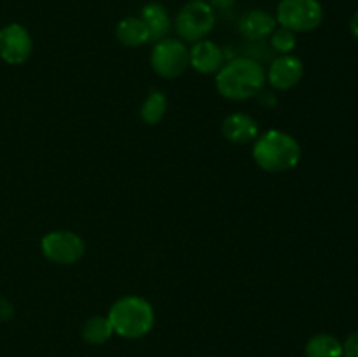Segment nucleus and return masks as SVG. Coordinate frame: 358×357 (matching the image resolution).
<instances>
[{
	"mask_svg": "<svg viewBox=\"0 0 358 357\" xmlns=\"http://www.w3.org/2000/svg\"><path fill=\"white\" fill-rule=\"evenodd\" d=\"M217 91L224 98L243 102L262 93L266 84V72L255 59L240 56L224 63L215 77Z\"/></svg>",
	"mask_w": 358,
	"mask_h": 357,
	"instance_id": "obj_1",
	"label": "nucleus"
},
{
	"mask_svg": "<svg viewBox=\"0 0 358 357\" xmlns=\"http://www.w3.org/2000/svg\"><path fill=\"white\" fill-rule=\"evenodd\" d=\"M234 2H236V0H208V4L213 7V9H220V10L229 9V7L234 6Z\"/></svg>",
	"mask_w": 358,
	"mask_h": 357,
	"instance_id": "obj_21",
	"label": "nucleus"
},
{
	"mask_svg": "<svg viewBox=\"0 0 358 357\" xmlns=\"http://www.w3.org/2000/svg\"><path fill=\"white\" fill-rule=\"evenodd\" d=\"M140 20L143 21V24L149 30V41L150 42H159L163 38L168 37L171 30V20L168 10L164 9V6L157 2L147 4L142 9L140 14Z\"/></svg>",
	"mask_w": 358,
	"mask_h": 357,
	"instance_id": "obj_13",
	"label": "nucleus"
},
{
	"mask_svg": "<svg viewBox=\"0 0 358 357\" xmlns=\"http://www.w3.org/2000/svg\"><path fill=\"white\" fill-rule=\"evenodd\" d=\"M220 130H222L224 139L229 140L231 144H238V146L252 142L259 136L257 121L245 112H234V114L227 115Z\"/></svg>",
	"mask_w": 358,
	"mask_h": 357,
	"instance_id": "obj_11",
	"label": "nucleus"
},
{
	"mask_svg": "<svg viewBox=\"0 0 358 357\" xmlns=\"http://www.w3.org/2000/svg\"><path fill=\"white\" fill-rule=\"evenodd\" d=\"M269 37H271L269 41H271L273 49H276L278 52H283V55H290L297 44L296 34L290 31L289 28H283V27L275 28Z\"/></svg>",
	"mask_w": 358,
	"mask_h": 357,
	"instance_id": "obj_18",
	"label": "nucleus"
},
{
	"mask_svg": "<svg viewBox=\"0 0 358 357\" xmlns=\"http://www.w3.org/2000/svg\"><path fill=\"white\" fill-rule=\"evenodd\" d=\"M215 27V10L205 0H191L178 10L175 30L184 42L203 41Z\"/></svg>",
	"mask_w": 358,
	"mask_h": 357,
	"instance_id": "obj_4",
	"label": "nucleus"
},
{
	"mask_svg": "<svg viewBox=\"0 0 358 357\" xmlns=\"http://www.w3.org/2000/svg\"><path fill=\"white\" fill-rule=\"evenodd\" d=\"M108 321L115 335L126 340H138L154 326V308L145 298H119L108 310Z\"/></svg>",
	"mask_w": 358,
	"mask_h": 357,
	"instance_id": "obj_3",
	"label": "nucleus"
},
{
	"mask_svg": "<svg viewBox=\"0 0 358 357\" xmlns=\"http://www.w3.org/2000/svg\"><path fill=\"white\" fill-rule=\"evenodd\" d=\"M34 51V41L24 27L17 23L6 24L0 30V58L9 65H21Z\"/></svg>",
	"mask_w": 358,
	"mask_h": 357,
	"instance_id": "obj_8",
	"label": "nucleus"
},
{
	"mask_svg": "<svg viewBox=\"0 0 358 357\" xmlns=\"http://www.w3.org/2000/svg\"><path fill=\"white\" fill-rule=\"evenodd\" d=\"M115 37L126 48H140L149 42V30L140 18H124L117 23Z\"/></svg>",
	"mask_w": 358,
	"mask_h": 357,
	"instance_id": "obj_14",
	"label": "nucleus"
},
{
	"mask_svg": "<svg viewBox=\"0 0 358 357\" xmlns=\"http://www.w3.org/2000/svg\"><path fill=\"white\" fill-rule=\"evenodd\" d=\"M350 30H352V34L358 38V10L355 14H353L352 21H350Z\"/></svg>",
	"mask_w": 358,
	"mask_h": 357,
	"instance_id": "obj_22",
	"label": "nucleus"
},
{
	"mask_svg": "<svg viewBox=\"0 0 358 357\" xmlns=\"http://www.w3.org/2000/svg\"><path fill=\"white\" fill-rule=\"evenodd\" d=\"M150 66L163 79H175L187 70L189 49L178 38H163L150 52Z\"/></svg>",
	"mask_w": 358,
	"mask_h": 357,
	"instance_id": "obj_6",
	"label": "nucleus"
},
{
	"mask_svg": "<svg viewBox=\"0 0 358 357\" xmlns=\"http://www.w3.org/2000/svg\"><path fill=\"white\" fill-rule=\"evenodd\" d=\"M276 28V18L261 9L245 13L238 21V31L248 41H261L269 37Z\"/></svg>",
	"mask_w": 358,
	"mask_h": 357,
	"instance_id": "obj_12",
	"label": "nucleus"
},
{
	"mask_svg": "<svg viewBox=\"0 0 358 357\" xmlns=\"http://www.w3.org/2000/svg\"><path fill=\"white\" fill-rule=\"evenodd\" d=\"M343 357H358V332H353L343 343Z\"/></svg>",
	"mask_w": 358,
	"mask_h": 357,
	"instance_id": "obj_19",
	"label": "nucleus"
},
{
	"mask_svg": "<svg viewBox=\"0 0 358 357\" xmlns=\"http://www.w3.org/2000/svg\"><path fill=\"white\" fill-rule=\"evenodd\" d=\"M41 248L44 258L56 265H73L86 252L83 238L66 230L51 231L45 234L41 241Z\"/></svg>",
	"mask_w": 358,
	"mask_h": 357,
	"instance_id": "obj_7",
	"label": "nucleus"
},
{
	"mask_svg": "<svg viewBox=\"0 0 358 357\" xmlns=\"http://www.w3.org/2000/svg\"><path fill=\"white\" fill-rule=\"evenodd\" d=\"M306 357H343V343L336 336L320 332L306 343Z\"/></svg>",
	"mask_w": 358,
	"mask_h": 357,
	"instance_id": "obj_15",
	"label": "nucleus"
},
{
	"mask_svg": "<svg viewBox=\"0 0 358 357\" xmlns=\"http://www.w3.org/2000/svg\"><path fill=\"white\" fill-rule=\"evenodd\" d=\"M112 335H114V329H112L108 317L94 315V317L87 318L83 326V338L90 345H103L105 342L110 340Z\"/></svg>",
	"mask_w": 358,
	"mask_h": 357,
	"instance_id": "obj_16",
	"label": "nucleus"
},
{
	"mask_svg": "<svg viewBox=\"0 0 358 357\" xmlns=\"http://www.w3.org/2000/svg\"><path fill=\"white\" fill-rule=\"evenodd\" d=\"M189 65L199 74H217L224 65V52L220 46L212 41H203L192 44L189 51Z\"/></svg>",
	"mask_w": 358,
	"mask_h": 357,
	"instance_id": "obj_10",
	"label": "nucleus"
},
{
	"mask_svg": "<svg viewBox=\"0 0 358 357\" xmlns=\"http://www.w3.org/2000/svg\"><path fill=\"white\" fill-rule=\"evenodd\" d=\"M324 9L318 0H280L276 23L290 31H311L320 27Z\"/></svg>",
	"mask_w": 358,
	"mask_h": 357,
	"instance_id": "obj_5",
	"label": "nucleus"
},
{
	"mask_svg": "<svg viewBox=\"0 0 358 357\" xmlns=\"http://www.w3.org/2000/svg\"><path fill=\"white\" fill-rule=\"evenodd\" d=\"M168 108V100L161 91H150L143 100L142 108H140V118L145 125H157L164 118Z\"/></svg>",
	"mask_w": 358,
	"mask_h": 357,
	"instance_id": "obj_17",
	"label": "nucleus"
},
{
	"mask_svg": "<svg viewBox=\"0 0 358 357\" xmlns=\"http://www.w3.org/2000/svg\"><path fill=\"white\" fill-rule=\"evenodd\" d=\"M252 154L259 168L271 174H282L299 163L301 146L289 133L269 130L257 136Z\"/></svg>",
	"mask_w": 358,
	"mask_h": 357,
	"instance_id": "obj_2",
	"label": "nucleus"
},
{
	"mask_svg": "<svg viewBox=\"0 0 358 357\" xmlns=\"http://www.w3.org/2000/svg\"><path fill=\"white\" fill-rule=\"evenodd\" d=\"M304 76V65L297 56L282 55L271 63L268 72V83L275 90L287 91L297 86Z\"/></svg>",
	"mask_w": 358,
	"mask_h": 357,
	"instance_id": "obj_9",
	"label": "nucleus"
},
{
	"mask_svg": "<svg viewBox=\"0 0 358 357\" xmlns=\"http://www.w3.org/2000/svg\"><path fill=\"white\" fill-rule=\"evenodd\" d=\"M13 317V304L0 298V321H9Z\"/></svg>",
	"mask_w": 358,
	"mask_h": 357,
	"instance_id": "obj_20",
	"label": "nucleus"
}]
</instances>
